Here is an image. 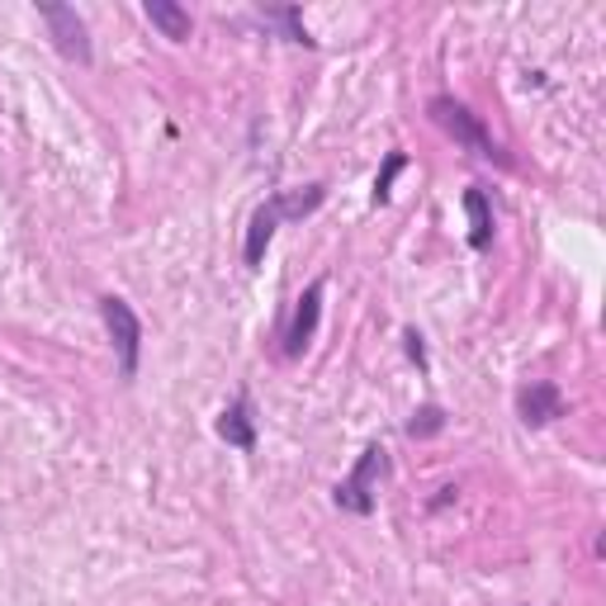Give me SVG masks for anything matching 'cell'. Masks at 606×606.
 <instances>
[{
	"label": "cell",
	"mask_w": 606,
	"mask_h": 606,
	"mask_svg": "<svg viewBox=\"0 0 606 606\" xmlns=\"http://www.w3.org/2000/svg\"><path fill=\"white\" fill-rule=\"evenodd\" d=\"M218 436L237 445V451H257V412H251V398L247 393H237L228 408L218 412Z\"/></svg>",
	"instance_id": "52a82bcc"
},
{
	"label": "cell",
	"mask_w": 606,
	"mask_h": 606,
	"mask_svg": "<svg viewBox=\"0 0 606 606\" xmlns=\"http://www.w3.org/2000/svg\"><path fill=\"white\" fill-rule=\"evenodd\" d=\"M436 432H445V412L436 403H426V408L412 412V422H408V436L412 441H426V436H436Z\"/></svg>",
	"instance_id": "7c38bea8"
},
{
	"label": "cell",
	"mask_w": 606,
	"mask_h": 606,
	"mask_svg": "<svg viewBox=\"0 0 606 606\" xmlns=\"http://www.w3.org/2000/svg\"><path fill=\"white\" fill-rule=\"evenodd\" d=\"M39 20L47 24V39L67 62L76 67H90L95 62V47H90V29L86 20L76 14V6H57V0H39Z\"/></svg>",
	"instance_id": "3957f363"
},
{
	"label": "cell",
	"mask_w": 606,
	"mask_h": 606,
	"mask_svg": "<svg viewBox=\"0 0 606 606\" xmlns=\"http://www.w3.org/2000/svg\"><path fill=\"white\" fill-rule=\"evenodd\" d=\"M408 166V152H389L385 156V171H379V181H375V204H389L393 195V181H398V171Z\"/></svg>",
	"instance_id": "5bb4252c"
},
{
	"label": "cell",
	"mask_w": 606,
	"mask_h": 606,
	"mask_svg": "<svg viewBox=\"0 0 606 606\" xmlns=\"http://www.w3.org/2000/svg\"><path fill=\"white\" fill-rule=\"evenodd\" d=\"M280 209H275V199H266L257 214H251V228H247V247H242V257H247V266L257 270L261 261H266V247H270V237H275V228H280Z\"/></svg>",
	"instance_id": "ba28073f"
},
{
	"label": "cell",
	"mask_w": 606,
	"mask_h": 606,
	"mask_svg": "<svg viewBox=\"0 0 606 606\" xmlns=\"http://www.w3.org/2000/svg\"><path fill=\"white\" fill-rule=\"evenodd\" d=\"M275 199V209L284 223H294V218H309L313 209H323V199H327V185H303V190H284V195H270Z\"/></svg>",
	"instance_id": "8fae6325"
},
{
	"label": "cell",
	"mask_w": 606,
	"mask_h": 606,
	"mask_svg": "<svg viewBox=\"0 0 606 606\" xmlns=\"http://www.w3.org/2000/svg\"><path fill=\"white\" fill-rule=\"evenodd\" d=\"M465 214H469V247L488 251V242H493V199H488L484 185L465 190Z\"/></svg>",
	"instance_id": "30bf717a"
},
{
	"label": "cell",
	"mask_w": 606,
	"mask_h": 606,
	"mask_svg": "<svg viewBox=\"0 0 606 606\" xmlns=\"http://www.w3.org/2000/svg\"><path fill=\"white\" fill-rule=\"evenodd\" d=\"M266 20H270V24H280V29H284V39H290V43H303V47H313V39H309V29H303V24H299V10H294V6L266 10Z\"/></svg>",
	"instance_id": "4fadbf2b"
},
{
	"label": "cell",
	"mask_w": 606,
	"mask_h": 606,
	"mask_svg": "<svg viewBox=\"0 0 606 606\" xmlns=\"http://www.w3.org/2000/svg\"><path fill=\"white\" fill-rule=\"evenodd\" d=\"M100 317H105V327H109V342H115L119 375L133 379L138 375V360H142V317L133 313V303L119 299V294H105L100 299Z\"/></svg>",
	"instance_id": "277c9868"
},
{
	"label": "cell",
	"mask_w": 606,
	"mask_h": 606,
	"mask_svg": "<svg viewBox=\"0 0 606 606\" xmlns=\"http://www.w3.org/2000/svg\"><path fill=\"white\" fill-rule=\"evenodd\" d=\"M426 115H432V123L441 133H451L459 148L465 152H474L478 162H493V166H512V156L502 152V142L493 138L488 129H484V119L474 115L469 105H459V100H451V95H436L432 105H426Z\"/></svg>",
	"instance_id": "6da1fadb"
},
{
	"label": "cell",
	"mask_w": 606,
	"mask_h": 606,
	"mask_svg": "<svg viewBox=\"0 0 606 606\" xmlns=\"http://www.w3.org/2000/svg\"><path fill=\"white\" fill-rule=\"evenodd\" d=\"M389 474V451L385 445H365L360 459H356V469H350L337 488H332V498H337L342 512H356V517H370L375 512V502H379V478Z\"/></svg>",
	"instance_id": "7a4b0ae2"
},
{
	"label": "cell",
	"mask_w": 606,
	"mask_h": 606,
	"mask_svg": "<svg viewBox=\"0 0 606 606\" xmlns=\"http://www.w3.org/2000/svg\"><path fill=\"white\" fill-rule=\"evenodd\" d=\"M517 412L526 426H550L554 418H564V393L560 385H550V379H535V385H526L517 393Z\"/></svg>",
	"instance_id": "8992f818"
},
{
	"label": "cell",
	"mask_w": 606,
	"mask_h": 606,
	"mask_svg": "<svg viewBox=\"0 0 606 606\" xmlns=\"http://www.w3.org/2000/svg\"><path fill=\"white\" fill-rule=\"evenodd\" d=\"M142 14H148V24L162 29V39H171V43H185L190 34H195V20H190V10H181L175 0H148V6H142Z\"/></svg>",
	"instance_id": "9c48e42d"
},
{
	"label": "cell",
	"mask_w": 606,
	"mask_h": 606,
	"mask_svg": "<svg viewBox=\"0 0 606 606\" xmlns=\"http://www.w3.org/2000/svg\"><path fill=\"white\" fill-rule=\"evenodd\" d=\"M323 290H327V280H313L309 290L299 294V309L290 317V327H284V356H303V350H309L317 317H323Z\"/></svg>",
	"instance_id": "5b68a950"
},
{
	"label": "cell",
	"mask_w": 606,
	"mask_h": 606,
	"mask_svg": "<svg viewBox=\"0 0 606 606\" xmlns=\"http://www.w3.org/2000/svg\"><path fill=\"white\" fill-rule=\"evenodd\" d=\"M403 342H408V356L418 360V370H426V346H422V332H408Z\"/></svg>",
	"instance_id": "9a60e30c"
}]
</instances>
